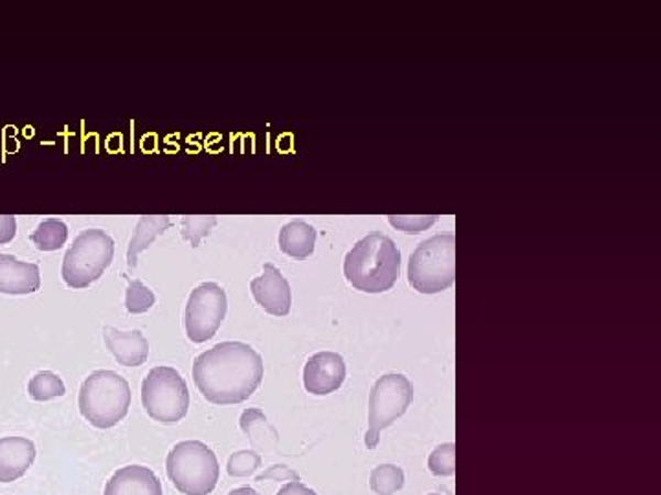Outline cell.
I'll return each mask as SVG.
<instances>
[{
    "instance_id": "28",
    "label": "cell",
    "mask_w": 661,
    "mask_h": 495,
    "mask_svg": "<svg viewBox=\"0 0 661 495\" xmlns=\"http://www.w3.org/2000/svg\"><path fill=\"white\" fill-rule=\"evenodd\" d=\"M17 233V220L11 215H0V244L13 241Z\"/></svg>"
},
{
    "instance_id": "7",
    "label": "cell",
    "mask_w": 661,
    "mask_h": 495,
    "mask_svg": "<svg viewBox=\"0 0 661 495\" xmlns=\"http://www.w3.org/2000/svg\"><path fill=\"white\" fill-rule=\"evenodd\" d=\"M412 400L413 385L404 374L388 373L377 378L369 393L368 431L364 437L368 450L379 446L380 433L408 411Z\"/></svg>"
},
{
    "instance_id": "31",
    "label": "cell",
    "mask_w": 661,
    "mask_h": 495,
    "mask_svg": "<svg viewBox=\"0 0 661 495\" xmlns=\"http://www.w3.org/2000/svg\"><path fill=\"white\" fill-rule=\"evenodd\" d=\"M429 495H441V494H429Z\"/></svg>"
},
{
    "instance_id": "14",
    "label": "cell",
    "mask_w": 661,
    "mask_h": 495,
    "mask_svg": "<svg viewBox=\"0 0 661 495\" xmlns=\"http://www.w3.org/2000/svg\"><path fill=\"white\" fill-rule=\"evenodd\" d=\"M41 286V272L35 263H22L13 255L0 253V294L24 296Z\"/></svg>"
},
{
    "instance_id": "24",
    "label": "cell",
    "mask_w": 661,
    "mask_h": 495,
    "mask_svg": "<svg viewBox=\"0 0 661 495\" xmlns=\"http://www.w3.org/2000/svg\"><path fill=\"white\" fill-rule=\"evenodd\" d=\"M261 466V457L252 450H241L228 459L226 470L231 477H248Z\"/></svg>"
},
{
    "instance_id": "1",
    "label": "cell",
    "mask_w": 661,
    "mask_h": 495,
    "mask_svg": "<svg viewBox=\"0 0 661 495\" xmlns=\"http://www.w3.org/2000/svg\"><path fill=\"white\" fill-rule=\"evenodd\" d=\"M263 358L241 341H223L198 354L193 382L201 395L217 406L248 400L263 380Z\"/></svg>"
},
{
    "instance_id": "6",
    "label": "cell",
    "mask_w": 661,
    "mask_h": 495,
    "mask_svg": "<svg viewBox=\"0 0 661 495\" xmlns=\"http://www.w3.org/2000/svg\"><path fill=\"white\" fill-rule=\"evenodd\" d=\"M112 257L115 241L104 230L82 231L63 258V280L74 290L87 288L109 268Z\"/></svg>"
},
{
    "instance_id": "27",
    "label": "cell",
    "mask_w": 661,
    "mask_h": 495,
    "mask_svg": "<svg viewBox=\"0 0 661 495\" xmlns=\"http://www.w3.org/2000/svg\"><path fill=\"white\" fill-rule=\"evenodd\" d=\"M258 481H300V475L285 464H274L258 475Z\"/></svg>"
},
{
    "instance_id": "29",
    "label": "cell",
    "mask_w": 661,
    "mask_h": 495,
    "mask_svg": "<svg viewBox=\"0 0 661 495\" xmlns=\"http://www.w3.org/2000/svg\"><path fill=\"white\" fill-rule=\"evenodd\" d=\"M275 495H318L314 492L313 488H308L302 481H291V483H286L283 488H280V492Z\"/></svg>"
},
{
    "instance_id": "9",
    "label": "cell",
    "mask_w": 661,
    "mask_h": 495,
    "mask_svg": "<svg viewBox=\"0 0 661 495\" xmlns=\"http://www.w3.org/2000/svg\"><path fill=\"white\" fill-rule=\"evenodd\" d=\"M228 310V299L223 286L217 283H203L187 297L184 324L193 343L212 340L219 330Z\"/></svg>"
},
{
    "instance_id": "3",
    "label": "cell",
    "mask_w": 661,
    "mask_h": 495,
    "mask_svg": "<svg viewBox=\"0 0 661 495\" xmlns=\"http://www.w3.org/2000/svg\"><path fill=\"white\" fill-rule=\"evenodd\" d=\"M131 407V387L115 371H94L79 389V411L94 428H115Z\"/></svg>"
},
{
    "instance_id": "23",
    "label": "cell",
    "mask_w": 661,
    "mask_h": 495,
    "mask_svg": "<svg viewBox=\"0 0 661 495\" xmlns=\"http://www.w3.org/2000/svg\"><path fill=\"white\" fill-rule=\"evenodd\" d=\"M239 426L242 431L248 435V439H252L253 442L261 437V442L267 446V431L269 433H275V429L270 426L269 420L264 417V413L261 409H245L241 418H239Z\"/></svg>"
},
{
    "instance_id": "4",
    "label": "cell",
    "mask_w": 661,
    "mask_h": 495,
    "mask_svg": "<svg viewBox=\"0 0 661 495\" xmlns=\"http://www.w3.org/2000/svg\"><path fill=\"white\" fill-rule=\"evenodd\" d=\"M165 470L171 483L184 495H209L219 483V461L201 440H184L170 451Z\"/></svg>"
},
{
    "instance_id": "21",
    "label": "cell",
    "mask_w": 661,
    "mask_h": 495,
    "mask_svg": "<svg viewBox=\"0 0 661 495\" xmlns=\"http://www.w3.org/2000/svg\"><path fill=\"white\" fill-rule=\"evenodd\" d=\"M429 470L435 477H451L456 473V444L445 442L437 446L429 457Z\"/></svg>"
},
{
    "instance_id": "8",
    "label": "cell",
    "mask_w": 661,
    "mask_h": 495,
    "mask_svg": "<svg viewBox=\"0 0 661 495\" xmlns=\"http://www.w3.org/2000/svg\"><path fill=\"white\" fill-rule=\"evenodd\" d=\"M142 404L156 422L173 426L186 417L189 391L186 380L173 367H154L142 382Z\"/></svg>"
},
{
    "instance_id": "20",
    "label": "cell",
    "mask_w": 661,
    "mask_h": 495,
    "mask_svg": "<svg viewBox=\"0 0 661 495\" xmlns=\"http://www.w3.org/2000/svg\"><path fill=\"white\" fill-rule=\"evenodd\" d=\"M28 393L33 400L46 402L65 396L66 387L57 374L52 371H41L28 382Z\"/></svg>"
},
{
    "instance_id": "26",
    "label": "cell",
    "mask_w": 661,
    "mask_h": 495,
    "mask_svg": "<svg viewBox=\"0 0 661 495\" xmlns=\"http://www.w3.org/2000/svg\"><path fill=\"white\" fill-rule=\"evenodd\" d=\"M435 220H437L435 215H430V217H395V215H390V224L395 226L404 233H421V231L434 224Z\"/></svg>"
},
{
    "instance_id": "30",
    "label": "cell",
    "mask_w": 661,
    "mask_h": 495,
    "mask_svg": "<svg viewBox=\"0 0 661 495\" xmlns=\"http://www.w3.org/2000/svg\"><path fill=\"white\" fill-rule=\"evenodd\" d=\"M228 495H259V492L250 488V486H241V488L231 490Z\"/></svg>"
},
{
    "instance_id": "13",
    "label": "cell",
    "mask_w": 661,
    "mask_h": 495,
    "mask_svg": "<svg viewBox=\"0 0 661 495\" xmlns=\"http://www.w3.org/2000/svg\"><path fill=\"white\" fill-rule=\"evenodd\" d=\"M105 345L116 362L126 367H140L149 358L148 338L140 330H118L105 327Z\"/></svg>"
},
{
    "instance_id": "5",
    "label": "cell",
    "mask_w": 661,
    "mask_h": 495,
    "mask_svg": "<svg viewBox=\"0 0 661 495\" xmlns=\"http://www.w3.org/2000/svg\"><path fill=\"white\" fill-rule=\"evenodd\" d=\"M408 280L421 294H440L456 280V237H430L408 263Z\"/></svg>"
},
{
    "instance_id": "15",
    "label": "cell",
    "mask_w": 661,
    "mask_h": 495,
    "mask_svg": "<svg viewBox=\"0 0 661 495\" xmlns=\"http://www.w3.org/2000/svg\"><path fill=\"white\" fill-rule=\"evenodd\" d=\"M37 450L32 440L24 437L0 439V483H13L30 470Z\"/></svg>"
},
{
    "instance_id": "17",
    "label": "cell",
    "mask_w": 661,
    "mask_h": 495,
    "mask_svg": "<svg viewBox=\"0 0 661 495\" xmlns=\"http://www.w3.org/2000/svg\"><path fill=\"white\" fill-rule=\"evenodd\" d=\"M170 226L171 219L170 217H164V215L162 217L160 215L140 217L134 235H132L131 242H129V250H127V264H129V268L137 266V258L140 252L148 250L153 244L154 239L162 235Z\"/></svg>"
},
{
    "instance_id": "2",
    "label": "cell",
    "mask_w": 661,
    "mask_h": 495,
    "mask_svg": "<svg viewBox=\"0 0 661 495\" xmlns=\"http://www.w3.org/2000/svg\"><path fill=\"white\" fill-rule=\"evenodd\" d=\"M344 275L353 288L366 294L391 290L401 275V252L390 237L369 233L347 252Z\"/></svg>"
},
{
    "instance_id": "18",
    "label": "cell",
    "mask_w": 661,
    "mask_h": 495,
    "mask_svg": "<svg viewBox=\"0 0 661 495\" xmlns=\"http://www.w3.org/2000/svg\"><path fill=\"white\" fill-rule=\"evenodd\" d=\"M30 239L41 252H55L68 239V228L63 220L46 219L37 226V230L33 231Z\"/></svg>"
},
{
    "instance_id": "25",
    "label": "cell",
    "mask_w": 661,
    "mask_h": 495,
    "mask_svg": "<svg viewBox=\"0 0 661 495\" xmlns=\"http://www.w3.org/2000/svg\"><path fill=\"white\" fill-rule=\"evenodd\" d=\"M215 224H217L215 217H184L182 219V237L192 242L193 248H197L201 239L208 235Z\"/></svg>"
},
{
    "instance_id": "10",
    "label": "cell",
    "mask_w": 661,
    "mask_h": 495,
    "mask_svg": "<svg viewBox=\"0 0 661 495\" xmlns=\"http://www.w3.org/2000/svg\"><path fill=\"white\" fill-rule=\"evenodd\" d=\"M344 380H346V362L338 352H316L308 358L303 367V387L311 395H330L340 389Z\"/></svg>"
},
{
    "instance_id": "11",
    "label": "cell",
    "mask_w": 661,
    "mask_h": 495,
    "mask_svg": "<svg viewBox=\"0 0 661 495\" xmlns=\"http://www.w3.org/2000/svg\"><path fill=\"white\" fill-rule=\"evenodd\" d=\"M253 299L264 312L272 316H286L291 312L292 296L289 280L272 263H264L263 274L250 283Z\"/></svg>"
},
{
    "instance_id": "16",
    "label": "cell",
    "mask_w": 661,
    "mask_h": 495,
    "mask_svg": "<svg viewBox=\"0 0 661 495\" xmlns=\"http://www.w3.org/2000/svg\"><path fill=\"white\" fill-rule=\"evenodd\" d=\"M281 252L294 258H307L313 255L316 244V230L305 220H291L281 228L280 237Z\"/></svg>"
},
{
    "instance_id": "19",
    "label": "cell",
    "mask_w": 661,
    "mask_h": 495,
    "mask_svg": "<svg viewBox=\"0 0 661 495\" xmlns=\"http://www.w3.org/2000/svg\"><path fill=\"white\" fill-rule=\"evenodd\" d=\"M369 486L377 495H393L404 486V472L395 464H380L369 473Z\"/></svg>"
},
{
    "instance_id": "12",
    "label": "cell",
    "mask_w": 661,
    "mask_h": 495,
    "mask_svg": "<svg viewBox=\"0 0 661 495\" xmlns=\"http://www.w3.org/2000/svg\"><path fill=\"white\" fill-rule=\"evenodd\" d=\"M104 495H164L153 470L140 464L123 466L107 481Z\"/></svg>"
},
{
    "instance_id": "22",
    "label": "cell",
    "mask_w": 661,
    "mask_h": 495,
    "mask_svg": "<svg viewBox=\"0 0 661 495\" xmlns=\"http://www.w3.org/2000/svg\"><path fill=\"white\" fill-rule=\"evenodd\" d=\"M126 292V308L129 314H143L151 310L154 305V294L151 288L143 285L140 279H129Z\"/></svg>"
}]
</instances>
